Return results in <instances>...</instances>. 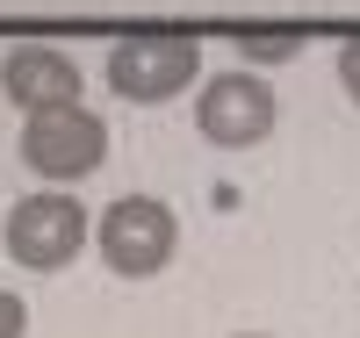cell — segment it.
<instances>
[{
    "instance_id": "obj_5",
    "label": "cell",
    "mask_w": 360,
    "mask_h": 338,
    "mask_svg": "<svg viewBox=\"0 0 360 338\" xmlns=\"http://www.w3.org/2000/svg\"><path fill=\"white\" fill-rule=\"evenodd\" d=\"M274 122H281V101H274V86L252 79V72H217V79H202V94H195V130L209 144H224V151H252Z\"/></svg>"
},
{
    "instance_id": "obj_7",
    "label": "cell",
    "mask_w": 360,
    "mask_h": 338,
    "mask_svg": "<svg viewBox=\"0 0 360 338\" xmlns=\"http://www.w3.org/2000/svg\"><path fill=\"white\" fill-rule=\"evenodd\" d=\"M0 338H29V302L15 288H0Z\"/></svg>"
},
{
    "instance_id": "obj_6",
    "label": "cell",
    "mask_w": 360,
    "mask_h": 338,
    "mask_svg": "<svg viewBox=\"0 0 360 338\" xmlns=\"http://www.w3.org/2000/svg\"><path fill=\"white\" fill-rule=\"evenodd\" d=\"M79 65L72 51L58 44H15L8 58H0V94H8L22 115H44V108H72L79 101Z\"/></svg>"
},
{
    "instance_id": "obj_10",
    "label": "cell",
    "mask_w": 360,
    "mask_h": 338,
    "mask_svg": "<svg viewBox=\"0 0 360 338\" xmlns=\"http://www.w3.org/2000/svg\"><path fill=\"white\" fill-rule=\"evenodd\" d=\"M245 338H259V331H245Z\"/></svg>"
},
{
    "instance_id": "obj_8",
    "label": "cell",
    "mask_w": 360,
    "mask_h": 338,
    "mask_svg": "<svg viewBox=\"0 0 360 338\" xmlns=\"http://www.w3.org/2000/svg\"><path fill=\"white\" fill-rule=\"evenodd\" d=\"M339 86L353 94V108H360V37H346V44H339Z\"/></svg>"
},
{
    "instance_id": "obj_2",
    "label": "cell",
    "mask_w": 360,
    "mask_h": 338,
    "mask_svg": "<svg viewBox=\"0 0 360 338\" xmlns=\"http://www.w3.org/2000/svg\"><path fill=\"white\" fill-rule=\"evenodd\" d=\"M101 266L123 273V281H152V273L173 266L180 252V216L159 202V195H123L101 209Z\"/></svg>"
},
{
    "instance_id": "obj_9",
    "label": "cell",
    "mask_w": 360,
    "mask_h": 338,
    "mask_svg": "<svg viewBox=\"0 0 360 338\" xmlns=\"http://www.w3.org/2000/svg\"><path fill=\"white\" fill-rule=\"evenodd\" d=\"M295 51H303L295 37H274V44H266V37H245V58H295Z\"/></svg>"
},
{
    "instance_id": "obj_1",
    "label": "cell",
    "mask_w": 360,
    "mask_h": 338,
    "mask_svg": "<svg viewBox=\"0 0 360 338\" xmlns=\"http://www.w3.org/2000/svg\"><path fill=\"white\" fill-rule=\"evenodd\" d=\"M108 86L137 108H159L188 86H202V44L188 29H130V37L108 44Z\"/></svg>"
},
{
    "instance_id": "obj_4",
    "label": "cell",
    "mask_w": 360,
    "mask_h": 338,
    "mask_svg": "<svg viewBox=\"0 0 360 338\" xmlns=\"http://www.w3.org/2000/svg\"><path fill=\"white\" fill-rule=\"evenodd\" d=\"M86 238H94V223H86V209L72 195H22L8 209V230H0V245H8V259L29 266V273H58V266H72L86 252Z\"/></svg>"
},
{
    "instance_id": "obj_3",
    "label": "cell",
    "mask_w": 360,
    "mask_h": 338,
    "mask_svg": "<svg viewBox=\"0 0 360 338\" xmlns=\"http://www.w3.org/2000/svg\"><path fill=\"white\" fill-rule=\"evenodd\" d=\"M101 159H108V122L86 108V101L22 115V166L37 173V180H51V188L101 173Z\"/></svg>"
}]
</instances>
